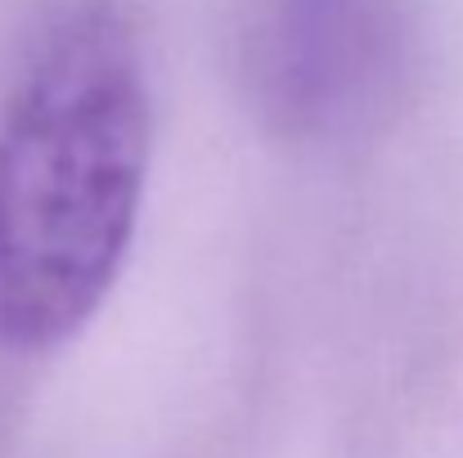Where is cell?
I'll return each instance as SVG.
<instances>
[{
	"label": "cell",
	"instance_id": "6da1fadb",
	"mask_svg": "<svg viewBox=\"0 0 463 458\" xmlns=\"http://www.w3.org/2000/svg\"><path fill=\"white\" fill-rule=\"evenodd\" d=\"M154 166V90L118 0H68L0 113V346L54 351L113 293Z\"/></svg>",
	"mask_w": 463,
	"mask_h": 458
},
{
	"label": "cell",
	"instance_id": "7a4b0ae2",
	"mask_svg": "<svg viewBox=\"0 0 463 458\" xmlns=\"http://www.w3.org/2000/svg\"><path fill=\"white\" fill-rule=\"evenodd\" d=\"M252 90L275 131L346 140L387 117L410 72L401 0H261Z\"/></svg>",
	"mask_w": 463,
	"mask_h": 458
}]
</instances>
